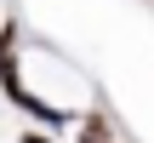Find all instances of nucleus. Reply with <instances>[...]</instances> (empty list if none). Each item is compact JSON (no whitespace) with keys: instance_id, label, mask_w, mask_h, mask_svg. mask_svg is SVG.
Wrapping results in <instances>:
<instances>
[{"instance_id":"obj_2","label":"nucleus","mask_w":154,"mask_h":143,"mask_svg":"<svg viewBox=\"0 0 154 143\" xmlns=\"http://www.w3.org/2000/svg\"><path fill=\"white\" fill-rule=\"evenodd\" d=\"M23 143H57L51 132H23Z\"/></svg>"},{"instance_id":"obj_1","label":"nucleus","mask_w":154,"mask_h":143,"mask_svg":"<svg viewBox=\"0 0 154 143\" xmlns=\"http://www.w3.org/2000/svg\"><path fill=\"white\" fill-rule=\"evenodd\" d=\"M11 103H17L40 132H63V126H74V109H51V103H46V97H34V92H17Z\"/></svg>"}]
</instances>
